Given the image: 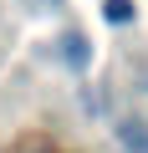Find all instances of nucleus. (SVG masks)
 <instances>
[{
  "instance_id": "2",
  "label": "nucleus",
  "mask_w": 148,
  "mask_h": 153,
  "mask_svg": "<svg viewBox=\"0 0 148 153\" xmlns=\"http://www.w3.org/2000/svg\"><path fill=\"white\" fill-rule=\"evenodd\" d=\"M102 16H107L112 26H128V21H133V0H107V10H102Z\"/></svg>"
},
{
  "instance_id": "1",
  "label": "nucleus",
  "mask_w": 148,
  "mask_h": 153,
  "mask_svg": "<svg viewBox=\"0 0 148 153\" xmlns=\"http://www.w3.org/2000/svg\"><path fill=\"white\" fill-rule=\"evenodd\" d=\"M123 148H128V153H148V133H143L138 123H123Z\"/></svg>"
}]
</instances>
